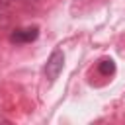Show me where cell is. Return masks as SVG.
Wrapping results in <instances>:
<instances>
[{"label":"cell","mask_w":125,"mask_h":125,"mask_svg":"<svg viewBox=\"0 0 125 125\" xmlns=\"http://www.w3.org/2000/svg\"><path fill=\"white\" fill-rule=\"evenodd\" d=\"M62 66H64V55H62V51L55 49V51L49 55L47 64H45V76H47V80H49V82H55V80L59 78Z\"/></svg>","instance_id":"obj_1"},{"label":"cell","mask_w":125,"mask_h":125,"mask_svg":"<svg viewBox=\"0 0 125 125\" xmlns=\"http://www.w3.org/2000/svg\"><path fill=\"white\" fill-rule=\"evenodd\" d=\"M39 35V27H23V29H16L12 35H10V41L12 43H29V41H35Z\"/></svg>","instance_id":"obj_2"},{"label":"cell","mask_w":125,"mask_h":125,"mask_svg":"<svg viewBox=\"0 0 125 125\" xmlns=\"http://www.w3.org/2000/svg\"><path fill=\"white\" fill-rule=\"evenodd\" d=\"M98 70H100L102 74L109 76V74H113V72H115V62H113L111 59H104V61H100V62H98Z\"/></svg>","instance_id":"obj_3"},{"label":"cell","mask_w":125,"mask_h":125,"mask_svg":"<svg viewBox=\"0 0 125 125\" xmlns=\"http://www.w3.org/2000/svg\"><path fill=\"white\" fill-rule=\"evenodd\" d=\"M0 4H2V0H0Z\"/></svg>","instance_id":"obj_4"}]
</instances>
